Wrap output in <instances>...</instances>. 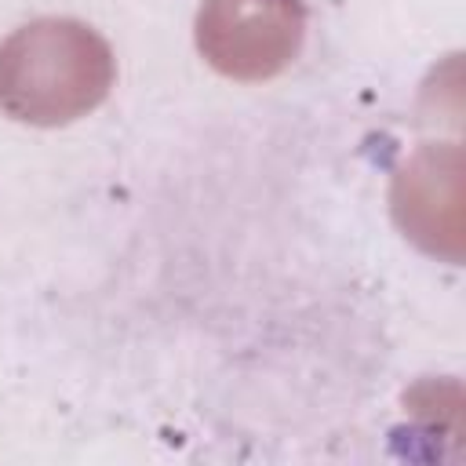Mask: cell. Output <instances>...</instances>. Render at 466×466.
<instances>
[{"instance_id": "1", "label": "cell", "mask_w": 466, "mask_h": 466, "mask_svg": "<svg viewBox=\"0 0 466 466\" xmlns=\"http://www.w3.org/2000/svg\"><path fill=\"white\" fill-rule=\"evenodd\" d=\"M116 66L109 44L76 18H36L0 44V109L58 127L106 102Z\"/></svg>"}, {"instance_id": "2", "label": "cell", "mask_w": 466, "mask_h": 466, "mask_svg": "<svg viewBox=\"0 0 466 466\" xmlns=\"http://www.w3.org/2000/svg\"><path fill=\"white\" fill-rule=\"evenodd\" d=\"M306 36L302 0H204L197 47L229 80H269L284 73Z\"/></svg>"}]
</instances>
